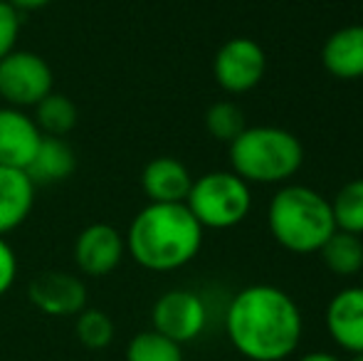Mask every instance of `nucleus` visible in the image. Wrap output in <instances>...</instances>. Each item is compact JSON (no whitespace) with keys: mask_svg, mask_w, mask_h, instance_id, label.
Wrapping results in <instances>:
<instances>
[{"mask_svg":"<svg viewBox=\"0 0 363 361\" xmlns=\"http://www.w3.org/2000/svg\"><path fill=\"white\" fill-rule=\"evenodd\" d=\"M126 240L109 223H91L74 240V262L86 277H104L119 267Z\"/></svg>","mask_w":363,"mask_h":361,"instance_id":"9","label":"nucleus"},{"mask_svg":"<svg viewBox=\"0 0 363 361\" xmlns=\"http://www.w3.org/2000/svg\"><path fill=\"white\" fill-rule=\"evenodd\" d=\"M267 72V55L252 38H233L216 52L213 74L220 89L230 94H245L262 82Z\"/></svg>","mask_w":363,"mask_h":361,"instance_id":"8","label":"nucleus"},{"mask_svg":"<svg viewBox=\"0 0 363 361\" xmlns=\"http://www.w3.org/2000/svg\"><path fill=\"white\" fill-rule=\"evenodd\" d=\"M18 13H35V10H43L48 8L52 0H8Z\"/></svg>","mask_w":363,"mask_h":361,"instance_id":"25","label":"nucleus"},{"mask_svg":"<svg viewBox=\"0 0 363 361\" xmlns=\"http://www.w3.org/2000/svg\"><path fill=\"white\" fill-rule=\"evenodd\" d=\"M18 35H20V13L8 0H0V60L15 50Z\"/></svg>","mask_w":363,"mask_h":361,"instance_id":"23","label":"nucleus"},{"mask_svg":"<svg viewBox=\"0 0 363 361\" xmlns=\"http://www.w3.org/2000/svg\"><path fill=\"white\" fill-rule=\"evenodd\" d=\"M206 129L213 139L230 144V141L238 139L247 129V124H245V114L238 104H233V101H218V104H213L206 111Z\"/></svg>","mask_w":363,"mask_h":361,"instance_id":"22","label":"nucleus"},{"mask_svg":"<svg viewBox=\"0 0 363 361\" xmlns=\"http://www.w3.org/2000/svg\"><path fill=\"white\" fill-rule=\"evenodd\" d=\"M191 186V171L173 156L151 159L141 171V188L151 203H186Z\"/></svg>","mask_w":363,"mask_h":361,"instance_id":"13","label":"nucleus"},{"mask_svg":"<svg viewBox=\"0 0 363 361\" xmlns=\"http://www.w3.org/2000/svg\"><path fill=\"white\" fill-rule=\"evenodd\" d=\"M79 109L69 96L50 91L43 101L35 104V124L43 136H67L77 126Z\"/></svg>","mask_w":363,"mask_h":361,"instance_id":"18","label":"nucleus"},{"mask_svg":"<svg viewBox=\"0 0 363 361\" xmlns=\"http://www.w3.org/2000/svg\"><path fill=\"white\" fill-rule=\"evenodd\" d=\"M35 203V183L23 169L0 166V238L28 221Z\"/></svg>","mask_w":363,"mask_h":361,"instance_id":"15","label":"nucleus"},{"mask_svg":"<svg viewBox=\"0 0 363 361\" xmlns=\"http://www.w3.org/2000/svg\"><path fill=\"white\" fill-rule=\"evenodd\" d=\"M230 166L247 183H287L304 164V146L279 126H247L230 141Z\"/></svg>","mask_w":363,"mask_h":361,"instance_id":"4","label":"nucleus"},{"mask_svg":"<svg viewBox=\"0 0 363 361\" xmlns=\"http://www.w3.org/2000/svg\"><path fill=\"white\" fill-rule=\"evenodd\" d=\"M77 156L62 136H43L25 174L35 186H52L74 174Z\"/></svg>","mask_w":363,"mask_h":361,"instance_id":"16","label":"nucleus"},{"mask_svg":"<svg viewBox=\"0 0 363 361\" xmlns=\"http://www.w3.org/2000/svg\"><path fill=\"white\" fill-rule=\"evenodd\" d=\"M296 361H341V359L329 352H311V354H304V357L296 359Z\"/></svg>","mask_w":363,"mask_h":361,"instance_id":"26","label":"nucleus"},{"mask_svg":"<svg viewBox=\"0 0 363 361\" xmlns=\"http://www.w3.org/2000/svg\"><path fill=\"white\" fill-rule=\"evenodd\" d=\"M126 361H183V347L156 329L139 332L126 347Z\"/></svg>","mask_w":363,"mask_h":361,"instance_id":"20","label":"nucleus"},{"mask_svg":"<svg viewBox=\"0 0 363 361\" xmlns=\"http://www.w3.org/2000/svg\"><path fill=\"white\" fill-rule=\"evenodd\" d=\"M349 361H363V354H351Z\"/></svg>","mask_w":363,"mask_h":361,"instance_id":"27","label":"nucleus"},{"mask_svg":"<svg viewBox=\"0 0 363 361\" xmlns=\"http://www.w3.org/2000/svg\"><path fill=\"white\" fill-rule=\"evenodd\" d=\"M124 240L136 265L173 272L201 252L203 226L186 203H148L134 216Z\"/></svg>","mask_w":363,"mask_h":361,"instance_id":"2","label":"nucleus"},{"mask_svg":"<svg viewBox=\"0 0 363 361\" xmlns=\"http://www.w3.org/2000/svg\"><path fill=\"white\" fill-rule=\"evenodd\" d=\"M326 329L349 354H363V287H346L329 299Z\"/></svg>","mask_w":363,"mask_h":361,"instance_id":"12","label":"nucleus"},{"mask_svg":"<svg viewBox=\"0 0 363 361\" xmlns=\"http://www.w3.org/2000/svg\"><path fill=\"white\" fill-rule=\"evenodd\" d=\"M18 277V257H15L13 248L0 238V297L15 284Z\"/></svg>","mask_w":363,"mask_h":361,"instance_id":"24","label":"nucleus"},{"mask_svg":"<svg viewBox=\"0 0 363 361\" xmlns=\"http://www.w3.org/2000/svg\"><path fill=\"white\" fill-rule=\"evenodd\" d=\"M30 302L50 317H77L86 304V287L77 274L48 270L30 279Z\"/></svg>","mask_w":363,"mask_h":361,"instance_id":"10","label":"nucleus"},{"mask_svg":"<svg viewBox=\"0 0 363 361\" xmlns=\"http://www.w3.org/2000/svg\"><path fill=\"white\" fill-rule=\"evenodd\" d=\"M52 70L38 52L13 50L0 60V96L8 101V106H35L52 91Z\"/></svg>","mask_w":363,"mask_h":361,"instance_id":"6","label":"nucleus"},{"mask_svg":"<svg viewBox=\"0 0 363 361\" xmlns=\"http://www.w3.org/2000/svg\"><path fill=\"white\" fill-rule=\"evenodd\" d=\"M319 255L324 265L339 277H351L363 270V240L354 233L334 231L329 240L319 248Z\"/></svg>","mask_w":363,"mask_h":361,"instance_id":"17","label":"nucleus"},{"mask_svg":"<svg viewBox=\"0 0 363 361\" xmlns=\"http://www.w3.org/2000/svg\"><path fill=\"white\" fill-rule=\"evenodd\" d=\"M331 203L336 231L363 235V179H354L339 188Z\"/></svg>","mask_w":363,"mask_h":361,"instance_id":"19","label":"nucleus"},{"mask_svg":"<svg viewBox=\"0 0 363 361\" xmlns=\"http://www.w3.org/2000/svg\"><path fill=\"white\" fill-rule=\"evenodd\" d=\"M151 324L158 334L183 347L203 334L208 324V307L201 294L191 289H168L153 304Z\"/></svg>","mask_w":363,"mask_h":361,"instance_id":"7","label":"nucleus"},{"mask_svg":"<svg viewBox=\"0 0 363 361\" xmlns=\"http://www.w3.org/2000/svg\"><path fill=\"white\" fill-rule=\"evenodd\" d=\"M225 329L235 352L250 361H282L296 352L304 332L301 312L284 289L250 284L230 299Z\"/></svg>","mask_w":363,"mask_h":361,"instance_id":"1","label":"nucleus"},{"mask_svg":"<svg viewBox=\"0 0 363 361\" xmlns=\"http://www.w3.org/2000/svg\"><path fill=\"white\" fill-rule=\"evenodd\" d=\"M186 206L203 231H228L247 218L252 208V191L250 183L233 171H211L201 179H193Z\"/></svg>","mask_w":363,"mask_h":361,"instance_id":"5","label":"nucleus"},{"mask_svg":"<svg viewBox=\"0 0 363 361\" xmlns=\"http://www.w3.org/2000/svg\"><path fill=\"white\" fill-rule=\"evenodd\" d=\"M321 65L336 79L363 77V25H346L329 35L321 48Z\"/></svg>","mask_w":363,"mask_h":361,"instance_id":"14","label":"nucleus"},{"mask_svg":"<svg viewBox=\"0 0 363 361\" xmlns=\"http://www.w3.org/2000/svg\"><path fill=\"white\" fill-rule=\"evenodd\" d=\"M114 322L101 309H82L74 319V334L86 349H106L114 342Z\"/></svg>","mask_w":363,"mask_h":361,"instance_id":"21","label":"nucleus"},{"mask_svg":"<svg viewBox=\"0 0 363 361\" xmlns=\"http://www.w3.org/2000/svg\"><path fill=\"white\" fill-rule=\"evenodd\" d=\"M267 226L274 240L294 255L319 252L336 231L331 203L301 183H287L274 193L267 208Z\"/></svg>","mask_w":363,"mask_h":361,"instance_id":"3","label":"nucleus"},{"mask_svg":"<svg viewBox=\"0 0 363 361\" xmlns=\"http://www.w3.org/2000/svg\"><path fill=\"white\" fill-rule=\"evenodd\" d=\"M38 124L33 116L15 106H0V166L28 169L40 146Z\"/></svg>","mask_w":363,"mask_h":361,"instance_id":"11","label":"nucleus"}]
</instances>
